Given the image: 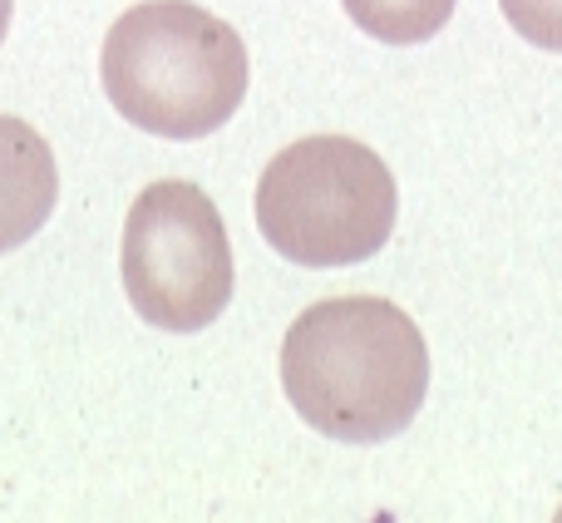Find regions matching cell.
<instances>
[{
    "label": "cell",
    "mask_w": 562,
    "mask_h": 523,
    "mask_svg": "<svg viewBox=\"0 0 562 523\" xmlns=\"http://www.w3.org/2000/svg\"><path fill=\"white\" fill-rule=\"evenodd\" d=\"M498 5L528 45L562 55V0H498Z\"/></svg>",
    "instance_id": "52a82bcc"
},
{
    "label": "cell",
    "mask_w": 562,
    "mask_h": 523,
    "mask_svg": "<svg viewBox=\"0 0 562 523\" xmlns=\"http://www.w3.org/2000/svg\"><path fill=\"white\" fill-rule=\"evenodd\" d=\"M281 386L311 430L340 445H380L409 430L429 390L419 326L385 297L306 307L281 341Z\"/></svg>",
    "instance_id": "6da1fadb"
},
{
    "label": "cell",
    "mask_w": 562,
    "mask_h": 523,
    "mask_svg": "<svg viewBox=\"0 0 562 523\" xmlns=\"http://www.w3.org/2000/svg\"><path fill=\"white\" fill-rule=\"evenodd\" d=\"M340 5L366 35L385 45H419L449 25L459 0H340Z\"/></svg>",
    "instance_id": "8992f818"
},
{
    "label": "cell",
    "mask_w": 562,
    "mask_h": 523,
    "mask_svg": "<svg viewBox=\"0 0 562 523\" xmlns=\"http://www.w3.org/2000/svg\"><path fill=\"white\" fill-rule=\"evenodd\" d=\"M395 178L360 138H296L262 168L257 227L296 267H350L395 233Z\"/></svg>",
    "instance_id": "3957f363"
},
{
    "label": "cell",
    "mask_w": 562,
    "mask_h": 523,
    "mask_svg": "<svg viewBox=\"0 0 562 523\" xmlns=\"http://www.w3.org/2000/svg\"><path fill=\"white\" fill-rule=\"evenodd\" d=\"M59 203V168L25 119L0 114V253L25 247Z\"/></svg>",
    "instance_id": "5b68a950"
},
{
    "label": "cell",
    "mask_w": 562,
    "mask_h": 523,
    "mask_svg": "<svg viewBox=\"0 0 562 523\" xmlns=\"http://www.w3.org/2000/svg\"><path fill=\"white\" fill-rule=\"evenodd\" d=\"M124 291L158 331H203L233 301V243L198 183L164 178L124 218Z\"/></svg>",
    "instance_id": "277c9868"
},
{
    "label": "cell",
    "mask_w": 562,
    "mask_h": 523,
    "mask_svg": "<svg viewBox=\"0 0 562 523\" xmlns=\"http://www.w3.org/2000/svg\"><path fill=\"white\" fill-rule=\"evenodd\" d=\"M104 94L134 129L203 138L247 99V45L193 0H144L124 10L99 55Z\"/></svg>",
    "instance_id": "7a4b0ae2"
},
{
    "label": "cell",
    "mask_w": 562,
    "mask_h": 523,
    "mask_svg": "<svg viewBox=\"0 0 562 523\" xmlns=\"http://www.w3.org/2000/svg\"><path fill=\"white\" fill-rule=\"evenodd\" d=\"M10 10H15V0H0V45H5V30H10Z\"/></svg>",
    "instance_id": "ba28073f"
}]
</instances>
